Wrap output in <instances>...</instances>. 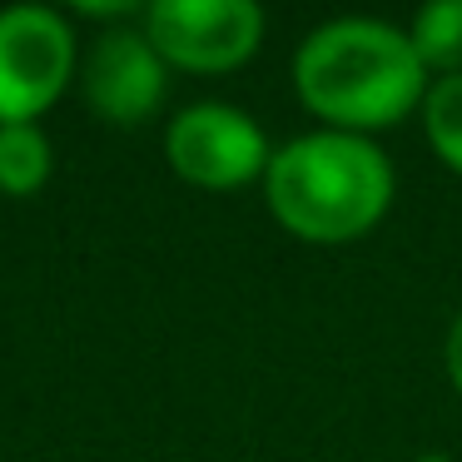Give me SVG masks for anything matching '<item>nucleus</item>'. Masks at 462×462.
Returning a JSON list of instances; mask_svg holds the SVG:
<instances>
[{
  "instance_id": "nucleus-5",
  "label": "nucleus",
  "mask_w": 462,
  "mask_h": 462,
  "mask_svg": "<svg viewBox=\"0 0 462 462\" xmlns=\"http://www.w3.org/2000/svg\"><path fill=\"white\" fill-rule=\"evenodd\" d=\"M140 31L164 65L219 75L259 51L263 11L254 0H154L140 11Z\"/></svg>"
},
{
  "instance_id": "nucleus-6",
  "label": "nucleus",
  "mask_w": 462,
  "mask_h": 462,
  "mask_svg": "<svg viewBox=\"0 0 462 462\" xmlns=\"http://www.w3.org/2000/svg\"><path fill=\"white\" fill-rule=\"evenodd\" d=\"M80 90L85 105L100 115L105 125H134L154 120V110L170 95V65L150 45L140 25H115V31L95 35V45L80 60Z\"/></svg>"
},
{
  "instance_id": "nucleus-10",
  "label": "nucleus",
  "mask_w": 462,
  "mask_h": 462,
  "mask_svg": "<svg viewBox=\"0 0 462 462\" xmlns=\"http://www.w3.org/2000/svg\"><path fill=\"white\" fill-rule=\"evenodd\" d=\"M442 368H448L452 388L462 393V313L452 319V328H448V343H442Z\"/></svg>"
},
{
  "instance_id": "nucleus-7",
  "label": "nucleus",
  "mask_w": 462,
  "mask_h": 462,
  "mask_svg": "<svg viewBox=\"0 0 462 462\" xmlns=\"http://www.w3.org/2000/svg\"><path fill=\"white\" fill-rule=\"evenodd\" d=\"M55 170L51 134L41 125H0V194L31 199Z\"/></svg>"
},
{
  "instance_id": "nucleus-2",
  "label": "nucleus",
  "mask_w": 462,
  "mask_h": 462,
  "mask_svg": "<svg viewBox=\"0 0 462 462\" xmlns=\"http://www.w3.org/2000/svg\"><path fill=\"white\" fill-rule=\"evenodd\" d=\"M393 164L368 134L313 130L279 144L263 170L269 214L303 244H348L393 204Z\"/></svg>"
},
{
  "instance_id": "nucleus-9",
  "label": "nucleus",
  "mask_w": 462,
  "mask_h": 462,
  "mask_svg": "<svg viewBox=\"0 0 462 462\" xmlns=\"http://www.w3.org/2000/svg\"><path fill=\"white\" fill-rule=\"evenodd\" d=\"M422 130L428 144L452 174H462V75H442L422 95Z\"/></svg>"
},
{
  "instance_id": "nucleus-3",
  "label": "nucleus",
  "mask_w": 462,
  "mask_h": 462,
  "mask_svg": "<svg viewBox=\"0 0 462 462\" xmlns=\"http://www.w3.org/2000/svg\"><path fill=\"white\" fill-rule=\"evenodd\" d=\"M80 45L55 5L0 11V125H35L75 80Z\"/></svg>"
},
{
  "instance_id": "nucleus-1",
  "label": "nucleus",
  "mask_w": 462,
  "mask_h": 462,
  "mask_svg": "<svg viewBox=\"0 0 462 462\" xmlns=\"http://www.w3.org/2000/svg\"><path fill=\"white\" fill-rule=\"evenodd\" d=\"M428 70L408 31L368 15H343L309 31L293 55V90L328 130L373 134L408 120L428 95Z\"/></svg>"
},
{
  "instance_id": "nucleus-11",
  "label": "nucleus",
  "mask_w": 462,
  "mask_h": 462,
  "mask_svg": "<svg viewBox=\"0 0 462 462\" xmlns=\"http://www.w3.org/2000/svg\"><path fill=\"white\" fill-rule=\"evenodd\" d=\"M418 462H448V457H442V452H428V457H418Z\"/></svg>"
},
{
  "instance_id": "nucleus-8",
  "label": "nucleus",
  "mask_w": 462,
  "mask_h": 462,
  "mask_svg": "<svg viewBox=\"0 0 462 462\" xmlns=\"http://www.w3.org/2000/svg\"><path fill=\"white\" fill-rule=\"evenodd\" d=\"M412 55L428 75H462V0H432L408 25Z\"/></svg>"
},
{
  "instance_id": "nucleus-4",
  "label": "nucleus",
  "mask_w": 462,
  "mask_h": 462,
  "mask_svg": "<svg viewBox=\"0 0 462 462\" xmlns=\"http://www.w3.org/2000/svg\"><path fill=\"white\" fill-rule=\"evenodd\" d=\"M164 154L180 180L199 189H239V184L263 180L273 150L269 134L259 130L249 110L224 100H199L180 110L164 130Z\"/></svg>"
}]
</instances>
